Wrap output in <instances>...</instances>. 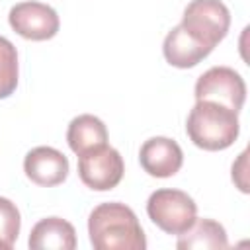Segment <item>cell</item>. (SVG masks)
Segmentation results:
<instances>
[{"label":"cell","instance_id":"1","mask_svg":"<svg viewBox=\"0 0 250 250\" xmlns=\"http://www.w3.org/2000/svg\"><path fill=\"white\" fill-rule=\"evenodd\" d=\"M88 234L96 250H145L146 238L131 207L119 201L100 203L88 217Z\"/></svg>","mask_w":250,"mask_h":250},{"label":"cell","instance_id":"2","mask_svg":"<svg viewBox=\"0 0 250 250\" xmlns=\"http://www.w3.org/2000/svg\"><path fill=\"white\" fill-rule=\"evenodd\" d=\"M238 131L240 125L236 111L209 100H197L186 121L189 141L203 150L229 148L236 141Z\"/></svg>","mask_w":250,"mask_h":250},{"label":"cell","instance_id":"3","mask_svg":"<svg viewBox=\"0 0 250 250\" xmlns=\"http://www.w3.org/2000/svg\"><path fill=\"white\" fill-rule=\"evenodd\" d=\"M146 213L160 230L168 234H182L197 219V205L186 191L162 188L150 193Z\"/></svg>","mask_w":250,"mask_h":250},{"label":"cell","instance_id":"4","mask_svg":"<svg viewBox=\"0 0 250 250\" xmlns=\"http://www.w3.org/2000/svg\"><path fill=\"white\" fill-rule=\"evenodd\" d=\"M180 25L193 39L213 51L230 27V12L221 0H191L184 10Z\"/></svg>","mask_w":250,"mask_h":250},{"label":"cell","instance_id":"5","mask_svg":"<svg viewBox=\"0 0 250 250\" xmlns=\"http://www.w3.org/2000/svg\"><path fill=\"white\" fill-rule=\"evenodd\" d=\"M195 100H209L240 111L246 100V84L230 66H213L195 82Z\"/></svg>","mask_w":250,"mask_h":250},{"label":"cell","instance_id":"6","mask_svg":"<svg viewBox=\"0 0 250 250\" xmlns=\"http://www.w3.org/2000/svg\"><path fill=\"white\" fill-rule=\"evenodd\" d=\"M125 172L121 154L113 146H100L78 156V176L82 184L94 191L113 189Z\"/></svg>","mask_w":250,"mask_h":250},{"label":"cell","instance_id":"7","mask_svg":"<svg viewBox=\"0 0 250 250\" xmlns=\"http://www.w3.org/2000/svg\"><path fill=\"white\" fill-rule=\"evenodd\" d=\"M8 21L18 35L31 41H47L55 37L61 25L59 16L51 6L33 0L16 4L8 14Z\"/></svg>","mask_w":250,"mask_h":250},{"label":"cell","instance_id":"8","mask_svg":"<svg viewBox=\"0 0 250 250\" xmlns=\"http://www.w3.org/2000/svg\"><path fill=\"white\" fill-rule=\"evenodd\" d=\"M25 176L43 188L59 186L68 176V158L53 146H35L23 160Z\"/></svg>","mask_w":250,"mask_h":250},{"label":"cell","instance_id":"9","mask_svg":"<svg viewBox=\"0 0 250 250\" xmlns=\"http://www.w3.org/2000/svg\"><path fill=\"white\" fill-rule=\"evenodd\" d=\"M139 162L143 170L154 178H170L184 164V152L174 139L152 137L143 143L139 150Z\"/></svg>","mask_w":250,"mask_h":250},{"label":"cell","instance_id":"10","mask_svg":"<svg viewBox=\"0 0 250 250\" xmlns=\"http://www.w3.org/2000/svg\"><path fill=\"white\" fill-rule=\"evenodd\" d=\"M164 59L176 66V68H191L197 62H201L211 49L201 45L197 39H193L182 25L172 27V31L166 35L164 45H162Z\"/></svg>","mask_w":250,"mask_h":250},{"label":"cell","instance_id":"11","mask_svg":"<svg viewBox=\"0 0 250 250\" xmlns=\"http://www.w3.org/2000/svg\"><path fill=\"white\" fill-rule=\"evenodd\" d=\"M27 244L33 250H72L76 246V232L68 221L47 217L31 229Z\"/></svg>","mask_w":250,"mask_h":250},{"label":"cell","instance_id":"12","mask_svg":"<svg viewBox=\"0 0 250 250\" xmlns=\"http://www.w3.org/2000/svg\"><path fill=\"white\" fill-rule=\"evenodd\" d=\"M66 141H68L70 150L80 156V154H86L94 148L107 145V129L100 117L82 113L68 123Z\"/></svg>","mask_w":250,"mask_h":250},{"label":"cell","instance_id":"13","mask_svg":"<svg viewBox=\"0 0 250 250\" xmlns=\"http://www.w3.org/2000/svg\"><path fill=\"white\" fill-rule=\"evenodd\" d=\"M178 248L180 250H213V248H227L229 238L225 232V227L219 225L213 219H195L193 225L178 234Z\"/></svg>","mask_w":250,"mask_h":250},{"label":"cell","instance_id":"14","mask_svg":"<svg viewBox=\"0 0 250 250\" xmlns=\"http://www.w3.org/2000/svg\"><path fill=\"white\" fill-rule=\"evenodd\" d=\"M18 86V51L14 43L0 35V100L14 94Z\"/></svg>","mask_w":250,"mask_h":250},{"label":"cell","instance_id":"15","mask_svg":"<svg viewBox=\"0 0 250 250\" xmlns=\"http://www.w3.org/2000/svg\"><path fill=\"white\" fill-rule=\"evenodd\" d=\"M20 211L16 203L0 197V250H10L20 234Z\"/></svg>","mask_w":250,"mask_h":250},{"label":"cell","instance_id":"16","mask_svg":"<svg viewBox=\"0 0 250 250\" xmlns=\"http://www.w3.org/2000/svg\"><path fill=\"white\" fill-rule=\"evenodd\" d=\"M246 156H248V150H244L242 154H240V158H238V162H234L232 164V180L236 182V186L240 188V191H248V184H246V180L242 178V176H246Z\"/></svg>","mask_w":250,"mask_h":250}]
</instances>
